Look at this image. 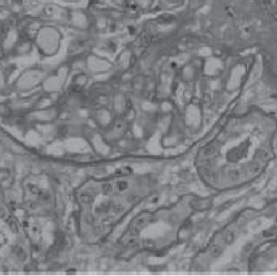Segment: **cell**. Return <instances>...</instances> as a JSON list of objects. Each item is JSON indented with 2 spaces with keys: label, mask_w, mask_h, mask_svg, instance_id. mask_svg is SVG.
Listing matches in <instances>:
<instances>
[{
  "label": "cell",
  "mask_w": 277,
  "mask_h": 276,
  "mask_svg": "<svg viewBox=\"0 0 277 276\" xmlns=\"http://www.w3.org/2000/svg\"><path fill=\"white\" fill-rule=\"evenodd\" d=\"M156 220V217L151 213H144L137 216L130 227V232L131 234L136 235L139 233L144 227L147 226L152 222Z\"/></svg>",
  "instance_id": "1"
},
{
  "label": "cell",
  "mask_w": 277,
  "mask_h": 276,
  "mask_svg": "<svg viewBox=\"0 0 277 276\" xmlns=\"http://www.w3.org/2000/svg\"><path fill=\"white\" fill-rule=\"evenodd\" d=\"M27 188L31 194H32L33 195H37L41 199H46L49 197V194L46 191H44L43 189H41L37 185H34V184H28Z\"/></svg>",
  "instance_id": "2"
},
{
  "label": "cell",
  "mask_w": 277,
  "mask_h": 276,
  "mask_svg": "<svg viewBox=\"0 0 277 276\" xmlns=\"http://www.w3.org/2000/svg\"><path fill=\"white\" fill-rule=\"evenodd\" d=\"M13 252H14V254L16 256V258H17L20 262H25L26 258H27V254H26V253L24 250V249L22 248V247H20V246H16V247H15L13 249Z\"/></svg>",
  "instance_id": "3"
},
{
  "label": "cell",
  "mask_w": 277,
  "mask_h": 276,
  "mask_svg": "<svg viewBox=\"0 0 277 276\" xmlns=\"http://www.w3.org/2000/svg\"><path fill=\"white\" fill-rule=\"evenodd\" d=\"M135 235H133L130 233V236L127 237L125 239L123 240V245L126 247H134L138 244L137 239L135 237Z\"/></svg>",
  "instance_id": "4"
},
{
  "label": "cell",
  "mask_w": 277,
  "mask_h": 276,
  "mask_svg": "<svg viewBox=\"0 0 277 276\" xmlns=\"http://www.w3.org/2000/svg\"><path fill=\"white\" fill-rule=\"evenodd\" d=\"M80 199L82 203L88 204V203H92V197L89 194H88V193H84V194H80Z\"/></svg>",
  "instance_id": "5"
},
{
  "label": "cell",
  "mask_w": 277,
  "mask_h": 276,
  "mask_svg": "<svg viewBox=\"0 0 277 276\" xmlns=\"http://www.w3.org/2000/svg\"><path fill=\"white\" fill-rule=\"evenodd\" d=\"M102 192L105 195H110L113 192V186L110 184H105L102 186Z\"/></svg>",
  "instance_id": "6"
},
{
  "label": "cell",
  "mask_w": 277,
  "mask_h": 276,
  "mask_svg": "<svg viewBox=\"0 0 277 276\" xmlns=\"http://www.w3.org/2000/svg\"><path fill=\"white\" fill-rule=\"evenodd\" d=\"M117 187L119 189L120 191L126 190L128 188V183L126 181H120L117 183Z\"/></svg>",
  "instance_id": "7"
},
{
  "label": "cell",
  "mask_w": 277,
  "mask_h": 276,
  "mask_svg": "<svg viewBox=\"0 0 277 276\" xmlns=\"http://www.w3.org/2000/svg\"><path fill=\"white\" fill-rule=\"evenodd\" d=\"M221 253V249L219 247L217 246H214V247H212L211 248V255L214 256V257H216L218 256V254Z\"/></svg>",
  "instance_id": "8"
},
{
  "label": "cell",
  "mask_w": 277,
  "mask_h": 276,
  "mask_svg": "<svg viewBox=\"0 0 277 276\" xmlns=\"http://www.w3.org/2000/svg\"><path fill=\"white\" fill-rule=\"evenodd\" d=\"M9 225H10L11 229L12 230V232H18V226L17 224L15 223L14 221H11L10 223H9Z\"/></svg>",
  "instance_id": "9"
},
{
  "label": "cell",
  "mask_w": 277,
  "mask_h": 276,
  "mask_svg": "<svg viewBox=\"0 0 277 276\" xmlns=\"http://www.w3.org/2000/svg\"><path fill=\"white\" fill-rule=\"evenodd\" d=\"M159 202V198L158 197H155L152 199V203H157Z\"/></svg>",
  "instance_id": "10"
},
{
  "label": "cell",
  "mask_w": 277,
  "mask_h": 276,
  "mask_svg": "<svg viewBox=\"0 0 277 276\" xmlns=\"http://www.w3.org/2000/svg\"><path fill=\"white\" fill-rule=\"evenodd\" d=\"M156 255L159 256V257H161V256H164V255H165V253H164V252H162V251H158V252H156Z\"/></svg>",
  "instance_id": "11"
},
{
  "label": "cell",
  "mask_w": 277,
  "mask_h": 276,
  "mask_svg": "<svg viewBox=\"0 0 277 276\" xmlns=\"http://www.w3.org/2000/svg\"><path fill=\"white\" fill-rule=\"evenodd\" d=\"M23 225H24V227H28V222H27V221H25V222L23 223Z\"/></svg>",
  "instance_id": "12"
}]
</instances>
